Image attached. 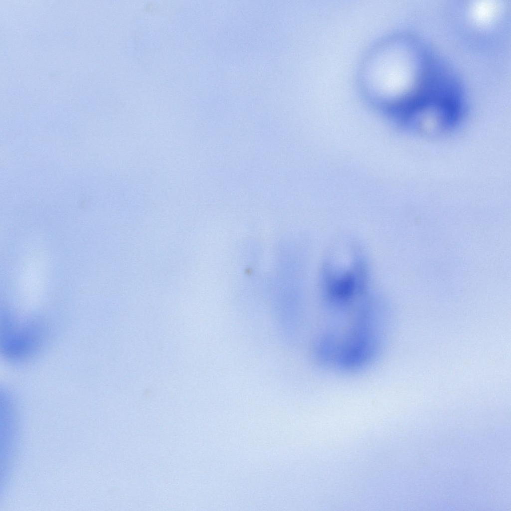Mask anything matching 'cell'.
Returning <instances> with one entry per match:
<instances>
[{"mask_svg":"<svg viewBox=\"0 0 511 511\" xmlns=\"http://www.w3.org/2000/svg\"><path fill=\"white\" fill-rule=\"evenodd\" d=\"M403 43L386 42L370 56L362 80L370 96L397 111L414 98L412 94L417 68Z\"/></svg>","mask_w":511,"mask_h":511,"instance_id":"cell-1","label":"cell"}]
</instances>
